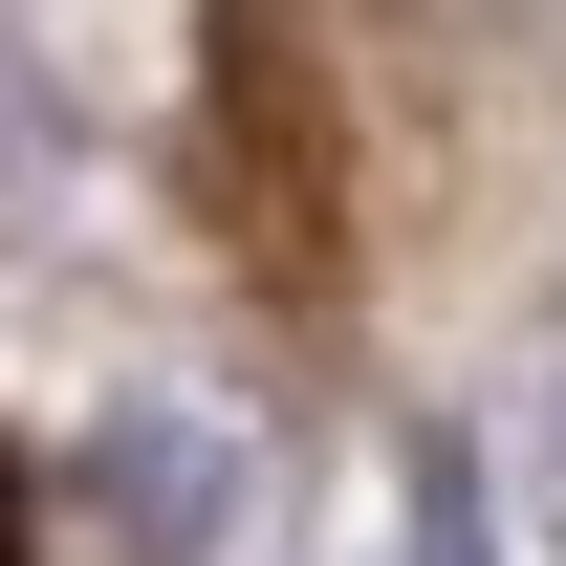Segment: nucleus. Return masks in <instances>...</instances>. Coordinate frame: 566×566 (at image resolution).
I'll return each mask as SVG.
<instances>
[{
    "instance_id": "obj_1",
    "label": "nucleus",
    "mask_w": 566,
    "mask_h": 566,
    "mask_svg": "<svg viewBox=\"0 0 566 566\" xmlns=\"http://www.w3.org/2000/svg\"><path fill=\"white\" fill-rule=\"evenodd\" d=\"M0 566H44V523H22V458H0Z\"/></svg>"
}]
</instances>
